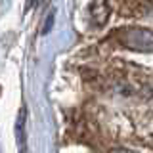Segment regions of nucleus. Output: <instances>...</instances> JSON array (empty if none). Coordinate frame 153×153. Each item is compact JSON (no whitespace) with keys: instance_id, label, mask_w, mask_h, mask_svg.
<instances>
[{"instance_id":"nucleus-1","label":"nucleus","mask_w":153,"mask_h":153,"mask_svg":"<svg viewBox=\"0 0 153 153\" xmlns=\"http://www.w3.org/2000/svg\"><path fill=\"white\" fill-rule=\"evenodd\" d=\"M126 46L134 48V50H142V52H153V35L149 31H143V29H136L130 31L126 35Z\"/></svg>"},{"instance_id":"nucleus-2","label":"nucleus","mask_w":153,"mask_h":153,"mask_svg":"<svg viewBox=\"0 0 153 153\" xmlns=\"http://www.w3.org/2000/svg\"><path fill=\"white\" fill-rule=\"evenodd\" d=\"M111 153H136V151H130V149H113Z\"/></svg>"},{"instance_id":"nucleus-3","label":"nucleus","mask_w":153,"mask_h":153,"mask_svg":"<svg viewBox=\"0 0 153 153\" xmlns=\"http://www.w3.org/2000/svg\"><path fill=\"white\" fill-rule=\"evenodd\" d=\"M36 2L38 0H29V6H36Z\"/></svg>"}]
</instances>
